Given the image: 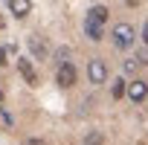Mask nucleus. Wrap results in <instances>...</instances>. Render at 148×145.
I'll list each match as a JSON object with an SVG mask.
<instances>
[{
    "label": "nucleus",
    "mask_w": 148,
    "mask_h": 145,
    "mask_svg": "<svg viewBox=\"0 0 148 145\" xmlns=\"http://www.w3.org/2000/svg\"><path fill=\"white\" fill-rule=\"evenodd\" d=\"M110 38H113V44L119 49H128V47H134V26L131 23H116L113 32H110Z\"/></svg>",
    "instance_id": "nucleus-1"
},
{
    "label": "nucleus",
    "mask_w": 148,
    "mask_h": 145,
    "mask_svg": "<svg viewBox=\"0 0 148 145\" xmlns=\"http://www.w3.org/2000/svg\"><path fill=\"white\" fill-rule=\"evenodd\" d=\"M26 145H47V142H44V139H29Z\"/></svg>",
    "instance_id": "nucleus-15"
},
{
    "label": "nucleus",
    "mask_w": 148,
    "mask_h": 145,
    "mask_svg": "<svg viewBox=\"0 0 148 145\" xmlns=\"http://www.w3.org/2000/svg\"><path fill=\"white\" fill-rule=\"evenodd\" d=\"M0 122H3V128H12V113L6 107H0Z\"/></svg>",
    "instance_id": "nucleus-12"
},
{
    "label": "nucleus",
    "mask_w": 148,
    "mask_h": 145,
    "mask_svg": "<svg viewBox=\"0 0 148 145\" xmlns=\"http://www.w3.org/2000/svg\"><path fill=\"white\" fill-rule=\"evenodd\" d=\"M55 79H58L61 87H73V84H76V67H73V64H61Z\"/></svg>",
    "instance_id": "nucleus-3"
},
{
    "label": "nucleus",
    "mask_w": 148,
    "mask_h": 145,
    "mask_svg": "<svg viewBox=\"0 0 148 145\" xmlns=\"http://www.w3.org/2000/svg\"><path fill=\"white\" fill-rule=\"evenodd\" d=\"M142 41H145V44H148V23H145V26H142Z\"/></svg>",
    "instance_id": "nucleus-16"
},
{
    "label": "nucleus",
    "mask_w": 148,
    "mask_h": 145,
    "mask_svg": "<svg viewBox=\"0 0 148 145\" xmlns=\"http://www.w3.org/2000/svg\"><path fill=\"white\" fill-rule=\"evenodd\" d=\"M125 84H128L125 79H116V81H113V87H110V93H113V99H122V96L128 93V87H125Z\"/></svg>",
    "instance_id": "nucleus-10"
},
{
    "label": "nucleus",
    "mask_w": 148,
    "mask_h": 145,
    "mask_svg": "<svg viewBox=\"0 0 148 145\" xmlns=\"http://www.w3.org/2000/svg\"><path fill=\"white\" fill-rule=\"evenodd\" d=\"M9 9H12L18 18H26V15L32 12V3H29V0H9Z\"/></svg>",
    "instance_id": "nucleus-6"
},
{
    "label": "nucleus",
    "mask_w": 148,
    "mask_h": 145,
    "mask_svg": "<svg viewBox=\"0 0 148 145\" xmlns=\"http://www.w3.org/2000/svg\"><path fill=\"white\" fill-rule=\"evenodd\" d=\"M105 142V136L99 133V131H93V133H87V145H102Z\"/></svg>",
    "instance_id": "nucleus-11"
},
{
    "label": "nucleus",
    "mask_w": 148,
    "mask_h": 145,
    "mask_svg": "<svg viewBox=\"0 0 148 145\" xmlns=\"http://www.w3.org/2000/svg\"><path fill=\"white\" fill-rule=\"evenodd\" d=\"M87 76H90V81H93V84H105V79H108V67H105V61H102V58H93V61H90Z\"/></svg>",
    "instance_id": "nucleus-2"
},
{
    "label": "nucleus",
    "mask_w": 148,
    "mask_h": 145,
    "mask_svg": "<svg viewBox=\"0 0 148 145\" xmlns=\"http://www.w3.org/2000/svg\"><path fill=\"white\" fill-rule=\"evenodd\" d=\"M6 52H9L6 47H0V67H3V64H6Z\"/></svg>",
    "instance_id": "nucleus-14"
},
{
    "label": "nucleus",
    "mask_w": 148,
    "mask_h": 145,
    "mask_svg": "<svg viewBox=\"0 0 148 145\" xmlns=\"http://www.w3.org/2000/svg\"><path fill=\"white\" fill-rule=\"evenodd\" d=\"M136 64H148V49H136Z\"/></svg>",
    "instance_id": "nucleus-13"
},
{
    "label": "nucleus",
    "mask_w": 148,
    "mask_h": 145,
    "mask_svg": "<svg viewBox=\"0 0 148 145\" xmlns=\"http://www.w3.org/2000/svg\"><path fill=\"white\" fill-rule=\"evenodd\" d=\"M3 26H6V21H3V18H0V29H3Z\"/></svg>",
    "instance_id": "nucleus-18"
},
{
    "label": "nucleus",
    "mask_w": 148,
    "mask_h": 145,
    "mask_svg": "<svg viewBox=\"0 0 148 145\" xmlns=\"http://www.w3.org/2000/svg\"><path fill=\"white\" fill-rule=\"evenodd\" d=\"M29 49H32L38 58H44V55H47V44H44L38 35H32V38H29Z\"/></svg>",
    "instance_id": "nucleus-9"
},
{
    "label": "nucleus",
    "mask_w": 148,
    "mask_h": 145,
    "mask_svg": "<svg viewBox=\"0 0 148 145\" xmlns=\"http://www.w3.org/2000/svg\"><path fill=\"white\" fill-rule=\"evenodd\" d=\"M18 70H21V76L26 79V84L38 87V76H35V70H32V64H29L26 58H18Z\"/></svg>",
    "instance_id": "nucleus-4"
},
{
    "label": "nucleus",
    "mask_w": 148,
    "mask_h": 145,
    "mask_svg": "<svg viewBox=\"0 0 148 145\" xmlns=\"http://www.w3.org/2000/svg\"><path fill=\"white\" fill-rule=\"evenodd\" d=\"M87 21L105 23V21H108V9H105V6H93V9H87Z\"/></svg>",
    "instance_id": "nucleus-8"
},
{
    "label": "nucleus",
    "mask_w": 148,
    "mask_h": 145,
    "mask_svg": "<svg viewBox=\"0 0 148 145\" xmlns=\"http://www.w3.org/2000/svg\"><path fill=\"white\" fill-rule=\"evenodd\" d=\"M84 32H87V38L90 41H102V23H96V21H84Z\"/></svg>",
    "instance_id": "nucleus-7"
},
{
    "label": "nucleus",
    "mask_w": 148,
    "mask_h": 145,
    "mask_svg": "<svg viewBox=\"0 0 148 145\" xmlns=\"http://www.w3.org/2000/svg\"><path fill=\"white\" fill-rule=\"evenodd\" d=\"M125 3H128V6H136V3H139V0H125Z\"/></svg>",
    "instance_id": "nucleus-17"
},
{
    "label": "nucleus",
    "mask_w": 148,
    "mask_h": 145,
    "mask_svg": "<svg viewBox=\"0 0 148 145\" xmlns=\"http://www.w3.org/2000/svg\"><path fill=\"white\" fill-rule=\"evenodd\" d=\"M0 99H3V90H0Z\"/></svg>",
    "instance_id": "nucleus-19"
},
{
    "label": "nucleus",
    "mask_w": 148,
    "mask_h": 145,
    "mask_svg": "<svg viewBox=\"0 0 148 145\" xmlns=\"http://www.w3.org/2000/svg\"><path fill=\"white\" fill-rule=\"evenodd\" d=\"M128 96H131V102H142L148 96V84L145 81H131L128 84Z\"/></svg>",
    "instance_id": "nucleus-5"
}]
</instances>
